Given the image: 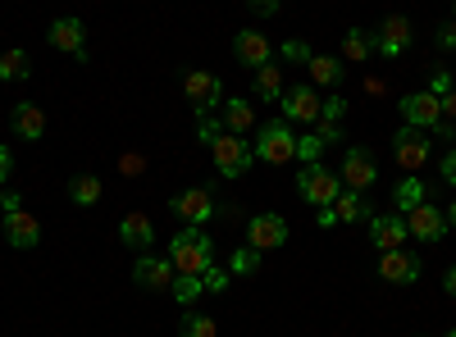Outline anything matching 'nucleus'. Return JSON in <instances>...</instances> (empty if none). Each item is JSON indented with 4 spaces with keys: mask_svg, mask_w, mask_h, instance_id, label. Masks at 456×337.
Masks as SVG:
<instances>
[{
    "mask_svg": "<svg viewBox=\"0 0 456 337\" xmlns=\"http://www.w3.org/2000/svg\"><path fill=\"white\" fill-rule=\"evenodd\" d=\"M165 255L174 260L178 274H206V269L215 265V237L201 233L197 223H183V229L174 233V242H169Z\"/></svg>",
    "mask_w": 456,
    "mask_h": 337,
    "instance_id": "obj_1",
    "label": "nucleus"
},
{
    "mask_svg": "<svg viewBox=\"0 0 456 337\" xmlns=\"http://www.w3.org/2000/svg\"><path fill=\"white\" fill-rule=\"evenodd\" d=\"M251 151H256V160H265V164H292V160H297V132H292V124H288V119H265V124L256 128Z\"/></svg>",
    "mask_w": 456,
    "mask_h": 337,
    "instance_id": "obj_2",
    "label": "nucleus"
},
{
    "mask_svg": "<svg viewBox=\"0 0 456 337\" xmlns=\"http://www.w3.org/2000/svg\"><path fill=\"white\" fill-rule=\"evenodd\" d=\"M210 160H215V173H219V178H242V173L251 169L256 151H251V141H247V137H238V132H219V137L210 141Z\"/></svg>",
    "mask_w": 456,
    "mask_h": 337,
    "instance_id": "obj_3",
    "label": "nucleus"
},
{
    "mask_svg": "<svg viewBox=\"0 0 456 337\" xmlns=\"http://www.w3.org/2000/svg\"><path fill=\"white\" fill-rule=\"evenodd\" d=\"M342 192V178L324 164H306V169H297V197L306 201V205H333Z\"/></svg>",
    "mask_w": 456,
    "mask_h": 337,
    "instance_id": "obj_4",
    "label": "nucleus"
},
{
    "mask_svg": "<svg viewBox=\"0 0 456 337\" xmlns=\"http://www.w3.org/2000/svg\"><path fill=\"white\" fill-rule=\"evenodd\" d=\"M279 105H283V119L288 124H315L320 109H324V96H320L315 83H297V87H283Z\"/></svg>",
    "mask_w": 456,
    "mask_h": 337,
    "instance_id": "obj_5",
    "label": "nucleus"
},
{
    "mask_svg": "<svg viewBox=\"0 0 456 337\" xmlns=\"http://www.w3.org/2000/svg\"><path fill=\"white\" fill-rule=\"evenodd\" d=\"M397 109H402V119H406L411 128H425V132H434V128L443 124V96H434L429 87H425V92H411V96H402V100H397Z\"/></svg>",
    "mask_w": 456,
    "mask_h": 337,
    "instance_id": "obj_6",
    "label": "nucleus"
},
{
    "mask_svg": "<svg viewBox=\"0 0 456 337\" xmlns=\"http://www.w3.org/2000/svg\"><path fill=\"white\" fill-rule=\"evenodd\" d=\"M393 160L406 169V173H415V169H425L429 164V132L425 128H397L393 132Z\"/></svg>",
    "mask_w": 456,
    "mask_h": 337,
    "instance_id": "obj_7",
    "label": "nucleus"
},
{
    "mask_svg": "<svg viewBox=\"0 0 456 337\" xmlns=\"http://www.w3.org/2000/svg\"><path fill=\"white\" fill-rule=\"evenodd\" d=\"M338 178H342V187H352V192H370L379 182V164L365 146H347V156L338 164Z\"/></svg>",
    "mask_w": 456,
    "mask_h": 337,
    "instance_id": "obj_8",
    "label": "nucleus"
},
{
    "mask_svg": "<svg viewBox=\"0 0 456 337\" xmlns=\"http://www.w3.org/2000/svg\"><path fill=\"white\" fill-rule=\"evenodd\" d=\"M411 42H415V28H411V19H406V14H388L384 23H379V32H374V51L384 55V60L406 55V51H411Z\"/></svg>",
    "mask_w": 456,
    "mask_h": 337,
    "instance_id": "obj_9",
    "label": "nucleus"
},
{
    "mask_svg": "<svg viewBox=\"0 0 456 337\" xmlns=\"http://www.w3.org/2000/svg\"><path fill=\"white\" fill-rule=\"evenodd\" d=\"M169 210H174L183 223H197V229H201L206 219L219 214V201H215L210 187H187V192H178V197L169 201Z\"/></svg>",
    "mask_w": 456,
    "mask_h": 337,
    "instance_id": "obj_10",
    "label": "nucleus"
},
{
    "mask_svg": "<svg viewBox=\"0 0 456 337\" xmlns=\"http://www.w3.org/2000/svg\"><path fill=\"white\" fill-rule=\"evenodd\" d=\"M183 96H187V105H192L197 115H210V109L224 100V83L215 78V73L192 68V73H183Z\"/></svg>",
    "mask_w": 456,
    "mask_h": 337,
    "instance_id": "obj_11",
    "label": "nucleus"
},
{
    "mask_svg": "<svg viewBox=\"0 0 456 337\" xmlns=\"http://www.w3.org/2000/svg\"><path fill=\"white\" fill-rule=\"evenodd\" d=\"M46 42H51L55 51L73 55V60H87V23H83L78 14H64V19H55V23H51Z\"/></svg>",
    "mask_w": 456,
    "mask_h": 337,
    "instance_id": "obj_12",
    "label": "nucleus"
},
{
    "mask_svg": "<svg viewBox=\"0 0 456 337\" xmlns=\"http://www.w3.org/2000/svg\"><path fill=\"white\" fill-rule=\"evenodd\" d=\"M288 242V219L283 214H251L247 219V246L256 251H279Z\"/></svg>",
    "mask_w": 456,
    "mask_h": 337,
    "instance_id": "obj_13",
    "label": "nucleus"
},
{
    "mask_svg": "<svg viewBox=\"0 0 456 337\" xmlns=\"http://www.w3.org/2000/svg\"><path fill=\"white\" fill-rule=\"evenodd\" d=\"M174 278H178V269H174L169 255H142L133 265V283L146 287V292H169Z\"/></svg>",
    "mask_w": 456,
    "mask_h": 337,
    "instance_id": "obj_14",
    "label": "nucleus"
},
{
    "mask_svg": "<svg viewBox=\"0 0 456 337\" xmlns=\"http://www.w3.org/2000/svg\"><path fill=\"white\" fill-rule=\"evenodd\" d=\"M379 278L393 283V287H411L415 278H420V255L411 251H379Z\"/></svg>",
    "mask_w": 456,
    "mask_h": 337,
    "instance_id": "obj_15",
    "label": "nucleus"
},
{
    "mask_svg": "<svg viewBox=\"0 0 456 337\" xmlns=\"http://www.w3.org/2000/svg\"><path fill=\"white\" fill-rule=\"evenodd\" d=\"M406 219V233L411 237H420V242H443L447 237V214L438 205H415L402 214Z\"/></svg>",
    "mask_w": 456,
    "mask_h": 337,
    "instance_id": "obj_16",
    "label": "nucleus"
},
{
    "mask_svg": "<svg viewBox=\"0 0 456 337\" xmlns=\"http://www.w3.org/2000/svg\"><path fill=\"white\" fill-rule=\"evenodd\" d=\"M233 55H238V64H247V68L256 73V68H265V64L274 60V46H270V36H265V32L242 28V32L233 36Z\"/></svg>",
    "mask_w": 456,
    "mask_h": 337,
    "instance_id": "obj_17",
    "label": "nucleus"
},
{
    "mask_svg": "<svg viewBox=\"0 0 456 337\" xmlns=\"http://www.w3.org/2000/svg\"><path fill=\"white\" fill-rule=\"evenodd\" d=\"M5 237H10V246L14 251H32L37 242H42V219H37L32 210H10L5 214Z\"/></svg>",
    "mask_w": 456,
    "mask_h": 337,
    "instance_id": "obj_18",
    "label": "nucleus"
},
{
    "mask_svg": "<svg viewBox=\"0 0 456 337\" xmlns=\"http://www.w3.org/2000/svg\"><path fill=\"white\" fill-rule=\"evenodd\" d=\"M365 229H370V242H374V251H397V246L411 237L402 214H370V219H365Z\"/></svg>",
    "mask_w": 456,
    "mask_h": 337,
    "instance_id": "obj_19",
    "label": "nucleus"
},
{
    "mask_svg": "<svg viewBox=\"0 0 456 337\" xmlns=\"http://www.w3.org/2000/svg\"><path fill=\"white\" fill-rule=\"evenodd\" d=\"M119 242L146 255L151 246H156V223H151V219H146L142 210H128V214L119 219Z\"/></svg>",
    "mask_w": 456,
    "mask_h": 337,
    "instance_id": "obj_20",
    "label": "nucleus"
},
{
    "mask_svg": "<svg viewBox=\"0 0 456 337\" xmlns=\"http://www.w3.org/2000/svg\"><path fill=\"white\" fill-rule=\"evenodd\" d=\"M10 124H14V132H19L23 141H42V137H46V109L32 105V100H14Z\"/></svg>",
    "mask_w": 456,
    "mask_h": 337,
    "instance_id": "obj_21",
    "label": "nucleus"
},
{
    "mask_svg": "<svg viewBox=\"0 0 456 337\" xmlns=\"http://www.w3.org/2000/svg\"><path fill=\"white\" fill-rule=\"evenodd\" d=\"M342 119H347V96H338V92L324 96V109H320V119H315V137H320L324 146H333V141L342 137V132H338Z\"/></svg>",
    "mask_w": 456,
    "mask_h": 337,
    "instance_id": "obj_22",
    "label": "nucleus"
},
{
    "mask_svg": "<svg viewBox=\"0 0 456 337\" xmlns=\"http://www.w3.org/2000/svg\"><path fill=\"white\" fill-rule=\"evenodd\" d=\"M251 128H256V105H251L247 96H228V100H224V132L247 137Z\"/></svg>",
    "mask_w": 456,
    "mask_h": 337,
    "instance_id": "obj_23",
    "label": "nucleus"
},
{
    "mask_svg": "<svg viewBox=\"0 0 456 337\" xmlns=\"http://www.w3.org/2000/svg\"><path fill=\"white\" fill-rule=\"evenodd\" d=\"M306 73H311V83H315V87H329V92H338L342 78H347V68H342L338 55H311Z\"/></svg>",
    "mask_w": 456,
    "mask_h": 337,
    "instance_id": "obj_24",
    "label": "nucleus"
},
{
    "mask_svg": "<svg viewBox=\"0 0 456 337\" xmlns=\"http://www.w3.org/2000/svg\"><path fill=\"white\" fill-rule=\"evenodd\" d=\"M333 214H338V223H365L370 214H374V205L365 201V192H338V201H333Z\"/></svg>",
    "mask_w": 456,
    "mask_h": 337,
    "instance_id": "obj_25",
    "label": "nucleus"
},
{
    "mask_svg": "<svg viewBox=\"0 0 456 337\" xmlns=\"http://www.w3.org/2000/svg\"><path fill=\"white\" fill-rule=\"evenodd\" d=\"M425 197H429V187L415 178V173H406V178L393 187V205H397V214H406V210H415V205H425Z\"/></svg>",
    "mask_w": 456,
    "mask_h": 337,
    "instance_id": "obj_26",
    "label": "nucleus"
},
{
    "mask_svg": "<svg viewBox=\"0 0 456 337\" xmlns=\"http://www.w3.org/2000/svg\"><path fill=\"white\" fill-rule=\"evenodd\" d=\"M101 192H105V187H101V178H96V173H78V178H69V201H73V205H83V210H92V205L101 201Z\"/></svg>",
    "mask_w": 456,
    "mask_h": 337,
    "instance_id": "obj_27",
    "label": "nucleus"
},
{
    "mask_svg": "<svg viewBox=\"0 0 456 337\" xmlns=\"http://www.w3.org/2000/svg\"><path fill=\"white\" fill-rule=\"evenodd\" d=\"M23 78H32V60H28V51H5L0 55V83H23Z\"/></svg>",
    "mask_w": 456,
    "mask_h": 337,
    "instance_id": "obj_28",
    "label": "nucleus"
},
{
    "mask_svg": "<svg viewBox=\"0 0 456 337\" xmlns=\"http://www.w3.org/2000/svg\"><path fill=\"white\" fill-rule=\"evenodd\" d=\"M342 60H374V32L347 28V36H342Z\"/></svg>",
    "mask_w": 456,
    "mask_h": 337,
    "instance_id": "obj_29",
    "label": "nucleus"
},
{
    "mask_svg": "<svg viewBox=\"0 0 456 337\" xmlns=\"http://www.w3.org/2000/svg\"><path fill=\"white\" fill-rule=\"evenodd\" d=\"M256 96H265V100H279L283 96V73H279L274 60L265 64V68H256Z\"/></svg>",
    "mask_w": 456,
    "mask_h": 337,
    "instance_id": "obj_30",
    "label": "nucleus"
},
{
    "mask_svg": "<svg viewBox=\"0 0 456 337\" xmlns=\"http://www.w3.org/2000/svg\"><path fill=\"white\" fill-rule=\"evenodd\" d=\"M169 292H174V301H178V306H192L197 296L206 292V278H201V274H178Z\"/></svg>",
    "mask_w": 456,
    "mask_h": 337,
    "instance_id": "obj_31",
    "label": "nucleus"
},
{
    "mask_svg": "<svg viewBox=\"0 0 456 337\" xmlns=\"http://www.w3.org/2000/svg\"><path fill=\"white\" fill-rule=\"evenodd\" d=\"M178 337H219V324L210 315H187L183 328H178Z\"/></svg>",
    "mask_w": 456,
    "mask_h": 337,
    "instance_id": "obj_32",
    "label": "nucleus"
},
{
    "mask_svg": "<svg viewBox=\"0 0 456 337\" xmlns=\"http://www.w3.org/2000/svg\"><path fill=\"white\" fill-rule=\"evenodd\" d=\"M320 156H324V141L315 132H297V160L301 164H320Z\"/></svg>",
    "mask_w": 456,
    "mask_h": 337,
    "instance_id": "obj_33",
    "label": "nucleus"
},
{
    "mask_svg": "<svg viewBox=\"0 0 456 337\" xmlns=\"http://www.w3.org/2000/svg\"><path fill=\"white\" fill-rule=\"evenodd\" d=\"M256 265H260V251L242 246V251H233V260H228V274H251Z\"/></svg>",
    "mask_w": 456,
    "mask_h": 337,
    "instance_id": "obj_34",
    "label": "nucleus"
},
{
    "mask_svg": "<svg viewBox=\"0 0 456 337\" xmlns=\"http://www.w3.org/2000/svg\"><path fill=\"white\" fill-rule=\"evenodd\" d=\"M279 51H283V60H288V64H301V68H306V64H311V55H315L306 42H297V36H288V42H283Z\"/></svg>",
    "mask_w": 456,
    "mask_h": 337,
    "instance_id": "obj_35",
    "label": "nucleus"
},
{
    "mask_svg": "<svg viewBox=\"0 0 456 337\" xmlns=\"http://www.w3.org/2000/svg\"><path fill=\"white\" fill-rule=\"evenodd\" d=\"M201 278H206V292H224V287H228V278H233V274H228V269H219V265H210V269H206Z\"/></svg>",
    "mask_w": 456,
    "mask_h": 337,
    "instance_id": "obj_36",
    "label": "nucleus"
},
{
    "mask_svg": "<svg viewBox=\"0 0 456 337\" xmlns=\"http://www.w3.org/2000/svg\"><path fill=\"white\" fill-rule=\"evenodd\" d=\"M438 173H443V182H447V187H456V146H447V151H443Z\"/></svg>",
    "mask_w": 456,
    "mask_h": 337,
    "instance_id": "obj_37",
    "label": "nucleus"
},
{
    "mask_svg": "<svg viewBox=\"0 0 456 337\" xmlns=\"http://www.w3.org/2000/svg\"><path fill=\"white\" fill-rule=\"evenodd\" d=\"M219 132H224V119H210V115H201V132H197V137H201V141L210 146V141H215Z\"/></svg>",
    "mask_w": 456,
    "mask_h": 337,
    "instance_id": "obj_38",
    "label": "nucleus"
},
{
    "mask_svg": "<svg viewBox=\"0 0 456 337\" xmlns=\"http://www.w3.org/2000/svg\"><path fill=\"white\" fill-rule=\"evenodd\" d=\"M142 164H146V160H142L137 151H128V156H119V173H124V178H137V173H142Z\"/></svg>",
    "mask_w": 456,
    "mask_h": 337,
    "instance_id": "obj_39",
    "label": "nucleus"
},
{
    "mask_svg": "<svg viewBox=\"0 0 456 337\" xmlns=\"http://www.w3.org/2000/svg\"><path fill=\"white\" fill-rule=\"evenodd\" d=\"M434 42H438L443 51H456V19H452V23H443V28L434 32Z\"/></svg>",
    "mask_w": 456,
    "mask_h": 337,
    "instance_id": "obj_40",
    "label": "nucleus"
},
{
    "mask_svg": "<svg viewBox=\"0 0 456 337\" xmlns=\"http://www.w3.org/2000/svg\"><path fill=\"white\" fill-rule=\"evenodd\" d=\"M452 87H456V83H452V73H443V68H434V83H429V92H434V96H447Z\"/></svg>",
    "mask_w": 456,
    "mask_h": 337,
    "instance_id": "obj_41",
    "label": "nucleus"
},
{
    "mask_svg": "<svg viewBox=\"0 0 456 337\" xmlns=\"http://www.w3.org/2000/svg\"><path fill=\"white\" fill-rule=\"evenodd\" d=\"M279 5H283V0H247V10H251V14H265V19L279 14Z\"/></svg>",
    "mask_w": 456,
    "mask_h": 337,
    "instance_id": "obj_42",
    "label": "nucleus"
},
{
    "mask_svg": "<svg viewBox=\"0 0 456 337\" xmlns=\"http://www.w3.org/2000/svg\"><path fill=\"white\" fill-rule=\"evenodd\" d=\"M10 173H14V156H10V146L0 141V182H10Z\"/></svg>",
    "mask_w": 456,
    "mask_h": 337,
    "instance_id": "obj_43",
    "label": "nucleus"
},
{
    "mask_svg": "<svg viewBox=\"0 0 456 337\" xmlns=\"http://www.w3.org/2000/svg\"><path fill=\"white\" fill-rule=\"evenodd\" d=\"M443 119H447V124H456V87L443 96Z\"/></svg>",
    "mask_w": 456,
    "mask_h": 337,
    "instance_id": "obj_44",
    "label": "nucleus"
},
{
    "mask_svg": "<svg viewBox=\"0 0 456 337\" xmlns=\"http://www.w3.org/2000/svg\"><path fill=\"white\" fill-rule=\"evenodd\" d=\"M19 205H23V201H19V192H0V210H5V214H10V210H19Z\"/></svg>",
    "mask_w": 456,
    "mask_h": 337,
    "instance_id": "obj_45",
    "label": "nucleus"
},
{
    "mask_svg": "<svg viewBox=\"0 0 456 337\" xmlns=\"http://www.w3.org/2000/svg\"><path fill=\"white\" fill-rule=\"evenodd\" d=\"M338 223V214H333V205H320V229H333Z\"/></svg>",
    "mask_w": 456,
    "mask_h": 337,
    "instance_id": "obj_46",
    "label": "nucleus"
},
{
    "mask_svg": "<svg viewBox=\"0 0 456 337\" xmlns=\"http://www.w3.org/2000/svg\"><path fill=\"white\" fill-rule=\"evenodd\" d=\"M443 292H447V296H456V265L443 274Z\"/></svg>",
    "mask_w": 456,
    "mask_h": 337,
    "instance_id": "obj_47",
    "label": "nucleus"
},
{
    "mask_svg": "<svg viewBox=\"0 0 456 337\" xmlns=\"http://www.w3.org/2000/svg\"><path fill=\"white\" fill-rule=\"evenodd\" d=\"M443 214H447V229H456V197L447 201V210H443Z\"/></svg>",
    "mask_w": 456,
    "mask_h": 337,
    "instance_id": "obj_48",
    "label": "nucleus"
},
{
    "mask_svg": "<svg viewBox=\"0 0 456 337\" xmlns=\"http://www.w3.org/2000/svg\"><path fill=\"white\" fill-rule=\"evenodd\" d=\"M0 229H5V210H0Z\"/></svg>",
    "mask_w": 456,
    "mask_h": 337,
    "instance_id": "obj_49",
    "label": "nucleus"
},
{
    "mask_svg": "<svg viewBox=\"0 0 456 337\" xmlns=\"http://www.w3.org/2000/svg\"><path fill=\"white\" fill-rule=\"evenodd\" d=\"M452 19H456V0H452Z\"/></svg>",
    "mask_w": 456,
    "mask_h": 337,
    "instance_id": "obj_50",
    "label": "nucleus"
},
{
    "mask_svg": "<svg viewBox=\"0 0 456 337\" xmlns=\"http://www.w3.org/2000/svg\"><path fill=\"white\" fill-rule=\"evenodd\" d=\"M447 337H456V328H452V333H447Z\"/></svg>",
    "mask_w": 456,
    "mask_h": 337,
    "instance_id": "obj_51",
    "label": "nucleus"
}]
</instances>
